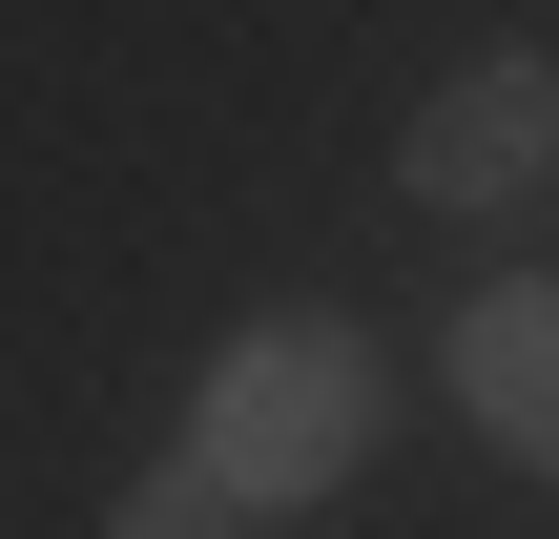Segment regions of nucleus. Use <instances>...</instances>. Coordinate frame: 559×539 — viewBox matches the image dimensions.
<instances>
[{
	"label": "nucleus",
	"instance_id": "obj_1",
	"mask_svg": "<svg viewBox=\"0 0 559 539\" xmlns=\"http://www.w3.org/2000/svg\"><path fill=\"white\" fill-rule=\"evenodd\" d=\"M373 415H394V374H373L353 312H249V332L207 353V395H187V478H228V499L270 519V499H332V478L373 457Z\"/></svg>",
	"mask_w": 559,
	"mask_h": 539
},
{
	"label": "nucleus",
	"instance_id": "obj_2",
	"mask_svg": "<svg viewBox=\"0 0 559 539\" xmlns=\"http://www.w3.org/2000/svg\"><path fill=\"white\" fill-rule=\"evenodd\" d=\"M539 166H559V62H539V42L456 62V83L415 104V145H394V187H415V208H519Z\"/></svg>",
	"mask_w": 559,
	"mask_h": 539
},
{
	"label": "nucleus",
	"instance_id": "obj_3",
	"mask_svg": "<svg viewBox=\"0 0 559 539\" xmlns=\"http://www.w3.org/2000/svg\"><path fill=\"white\" fill-rule=\"evenodd\" d=\"M456 415H477L519 478H559V270H539V291H477V332H456Z\"/></svg>",
	"mask_w": 559,
	"mask_h": 539
},
{
	"label": "nucleus",
	"instance_id": "obj_4",
	"mask_svg": "<svg viewBox=\"0 0 559 539\" xmlns=\"http://www.w3.org/2000/svg\"><path fill=\"white\" fill-rule=\"evenodd\" d=\"M104 539H249V499H228V478H145Z\"/></svg>",
	"mask_w": 559,
	"mask_h": 539
}]
</instances>
